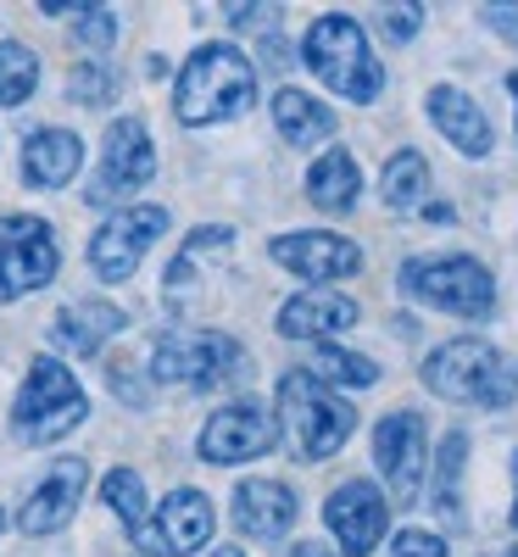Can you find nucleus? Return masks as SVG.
I'll list each match as a JSON object with an SVG mask.
<instances>
[{
	"label": "nucleus",
	"mask_w": 518,
	"mask_h": 557,
	"mask_svg": "<svg viewBox=\"0 0 518 557\" xmlns=\"http://www.w3.org/2000/svg\"><path fill=\"white\" fill-rule=\"evenodd\" d=\"M257 101V62L229 39H207L190 51V62L173 78V117L184 128L234 123Z\"/></svg>",
	"instance_id": "f257e3e1"
},
{
	"label": "nucleus",
	"mask_w": 518,
	"mask_h": 557,
	"mask_svg": "<svg viewBox=\"0 0 518 557\" xmlns=\"http://www.w3.org/2000/svg\"><path fill=\"white\" fill-rule=\"evenodd\" d=\"M273 424H279V435L291 441L296 457L323 462V457H335L357 435V407L341 391H329L312 368H291V374L279 380Z\"/></svg>",
	"instance_id": "f03ea898"
},
{
	"label": "nucleus",
	"mask_w": 518,
	"mask_h": 557,
	"mask_svg": "<svg viewBox=\"0 0 518 557\" xmlns=\"http://www.w3.org/2000/svg\"><path fill=\"white\" fill-rule=\"evenodd\" d=\"M423 385L441 401H468V407L496 412V407L518 401V362L480 335H457L423 357Z\"/></svg>",
	"instance_id": "7ed1b4c3"
},
{
	"label": "nucleus",
	"mask_w": 518,
	"mask_h": 557,
	"mask_svg": "<svg viewBox=\"0 0 518 557\" xmlns=\"http://www.w3.org/2000/svg\"><path fill=\"white\" fill-rule=\"evenodd\" d=\"M301 62L312 67V78L323 89H335V96H346L357 107L385 96V62L368 51V34L357 17H341V12L318 17L301 39Z\"/></svg>",
	"instance_id": "20e7f679"
},
{
	"label": "nucleus",
	"mask_w": 518,
	"mask_h": 557,
	"mask_svg": "<svg viewBox=\"0 0 518 557\" xmlns=\"http://www.w3.org/2000/svg\"><path fill=\"white\" fill-rule=\"evenodd\" d=\"M396 285L407 301L418 307H435V312H452V318H491L496 312V278L480 257H462V251H446V257H407Z\"/></svg>",
	"instance_id": "39448f33"
},
{
	"label": "nucleus",
	"mask_w": 518,
	"mask_h": 557,
	"mask_svg": "<svg viewBox=\"0 0 518 557\" xmlns=\"http://www.w3.org/2000/svg\"><path fill=\"white\" fill-rule=\"evenodd\" d=\"M89 418V396L73 380V368L57 357H34L28 380L12 401V435L28 446H57L62 435H73Z\"/></svg>",
	"instance_id": "423d86ee"
},
{
	"label": "nucleus",
	"mask_w": 518,
	"mask_h": 557,
	"mask_svg": "<svg viewBox=\"0 0 518 557\" xmlns=\"http://www.w3.org/2000/svg\"><path fill=\"white\" fill-rule=\"evenodd\" d=\"M151 380L223 391L234 380H246V346L223 330H173L151 346Z\"/></svg>",
	"instance_id": "0eeeda50"
},
{
	"label": "nucleus",
	"mask_w": 518,
	"mask_h": 557,
	"mask_svg": "<svg viewBox=\"0 0 518 557\" xmlns=\"http://www.w3.org/2000/svg\"><path fill=\"white\" fill-rule=\"evenodd\" d=\"M62 273V246L51 223L34 212H7L0 218V307L45 290Z\"/></svg>",
	"instance_id": "6e6552de"
},
{
	"label": "nucleus",
	"mask_w": 518,
	"mask_h": 557,
	"mask_svg": "<svg viewBox=\"0 0 518 557\" xmlns=\"http://www.w3.org/2000/svg\"><path fill=\"white\" fill-rule=\"evenodd\" d=\"M168 228V207H118L96 235H89V273L101 278V285H123V278H134V268L146 262V251L162 240Z\"/></svg>",
	"instance_id": "1a4fd4ad"
},
{
	"label": "nucleus",
	"mask_w": 518,
	"mask_h": 557,
	"mask_svg": "<svg viewBox=\"0 0 518 557\" xmlns=\"http://www.w3.org/2000/svg\"><path fill=\"white\" fill-rule=\"evenodd\" d=\"M157 178V146L146 117H118L101 139V168L89 184V207H118L128 196H139Z\"/></svg>",
	"instance_id": "9d476101"
},
{
	"label": "nucleus",
	"mask_w": 518,
	"mask_h": 557,
	"mask_svg": "<svg viewBox=\"0 0 518 557\" xmlns=\"http://www.w3.org/2000/svg\"><path fill=\"white\" fill-rule=\"evenodd\" d=\"M212 530H218L212 496L196 491V485H178L151 507V519L134 535V546L151 552V557H196V552H207Z\"/></svg>",
	"instance_id": "9b49d317"
},
{
	"label": "nucleus",
	"mask_w": 518,
	"mask_h": 557,
	"mask_svg": "<svg viewBox=\"0 0 518 557\" xmlns=\"http://www.w3.org/2000/svg\"><path fill=\"white\" fill-rule=\"evenodd\" d=\"M279 446V424H273V407H262L257 396H240L218 407L207 424H201V462H218V469H234V462H257Z\"/></svg>",
	"instance_id": "f8f14e48"
},
{
	"label": "nucleus",
	"mask_w": 518,
	"mask_h": 557,
	"mask_svg": "<svg viewBox=\"0 0 518 557\" xmlns=\"http://www.w3.org/2000/svg\"><path fill=\"white\" fill-rule=\"evenodd\" d=\"M373 462L385 474L391 502H418V485L430 474V424H423V412L412 407L385 412L373 424Z\"/></svg>",
	"instance_id": "ddd939ff"
},
{
	"label": "nucleus",
	"mask_w": 518,
	"mask_h": 557,
	"mask_svg": "<svg viewBox=\"0 0 518 557\" xmlns=\"http://www.w3.org/2000/svg\"><path fill=\"white\" fill-rule=\"evenodd\" d=\"M268 257L279 268H291L296 278H307L312 290H329L341 278L362 273V246L346 235H329V228H296V235H273Z\"/></svg>",
	"instance_id": "4468645a"
},
{
	"label": "nucleus",
	"mask_w": 518,
	"mask_h": 557,
	"mask_svg": "<svg viewBox=\"0 0 518 557\" xmlns=\"http://www.w3.org/2000/svg\"><path fill=\"white\" fill-rule=\"evenodd\" d=\"M323 524L335 535L341 557H368L373 546L385 541V524H391V502L373 480H346L329 491L323 502Z\"/></svg>",
	"instance_id": "2eb2a0df"
},
{
	"label": "nucleus",
	"mask_w": 518,
	"mask_h": 557,
	"mask_svg": "<svg viewBox=\"0 0 518 557\" xmlns=\"http://www.w3.org/2000/svg\"><path fill=\"white\" fill-rule=\"evenodd\" d=\"M84 485H89V462L84 457H57L51 469L39 474V485L23 496L17 530L23 535H57L62 524H73L78 502H84Z\"/></svg>",
	"instance_id": "dca6fc26"
},
{
	"label": "nucleus",
	"mask_w": 518,
	"mask_h": 557,
	"mask_svg": "<svg viewBox=\"0 0 518 557\" xmlns=\"http://www.w3.org/2000/svg\"><path fill=\"white\" fill-rule=\"evenodd\" d=\"M362 318V307L341 290H301L291 296L285 307H279L273 318V330L285 335V341H318V346H335L351 323Z\"/></svg>",
	"instance_id": "f3484780"
},
{
	"label": "nucleus",
	"mask_w": 518,
	"mask_h": 557,
	"mask_svg": "<svg viewBox=\"0 0 518 557\" xmlns=\"http://www.w3.org/2000/svg\"><path fill=\"white\" fill-rule=\"evenodd\" d=\"M234 530H240L246 541H279L296 519H301V502L291 485L279 480H240L234 485Z\"/></svg>",
	"instance_id": "a211bd4d"
},
{
	"label": "nucleus",
	"mask_w": 518,
	"mask_h": 557,
	"mask_svg": "<svg viewBox=\"0 0 518 557\" xmlns=\"http://www.w3.org/2000/svg\"><path fill=\"white\" fill-rule=\"evenodd\" d=\"M84 168V139L73 128H34L23 139V178L34 190H62Z\"/></svg>",
	"instance_id": "6ab92c4d"
},
{
	"label": "nucleus",
	"mask_w": 518,
	"mask_h": 557,
	"mask_svg": "<svg viewBox=\"0 0 518 557\" xmlns=\"http://www.w3.org/2000/svg\"><path fill=\"white\" fill-rule=\"evenodd\" d=\"M423 107H430V123L441 128V139H452L462 157H485L491 151V117L474 107V96H462L457 84H435Z\"/></svg>",
	"instance_id": "aec40b11"
},
{
	"label": "nucleus",
	"mask_w": 518,
	"mask_h": 557,
	"mask_svg": "<svg viewBox=\"0 0 518 557\" xmlns=\"http://www.w3.org/2000/svg\"><path fill=\"white\" fill-rule=\"evenodd\" d=\"M123 323H128V312L112 307V301H73V307L57 312L51 341L62 351H73V357H101V346L112 335H123Z\"/></svg>",
	"instance_id": "412c9836"
},
{
	"label": "nucleus",
	"mask_w": 518,
	"mask_h": 557,
	"mask_svg": "<svg viewBox=\"0 0 518 557\" xmlns=\"http://www.w3.org/2000/svg\"><path fill=\"white\" fill-rule=\"evenodd\" d=\"M357 196H362V173H357V157L351 151H341V146H329L312 168H307V201L318 207V212H351L357 207Z\"/></svg>",
	"instance_id": "4be33fe9"
},
{
	"label": "nucleus",
	"mask_w": 518,
	"mask_h": 557,
	"mask_svg": "<svg viewBox=\"0 0 518 557\" xmlns=\"http://www.w3.org/2000/svg\"><path fill=\"white\" fill-rule=\"evenodd\" d=\"M273 128L279 139H291V146H323V139H335V112H329L323 101H312L307 89L285 84L273 89Z\"/></svg>",
	"instance_id": "5701e85b"
},
{
	"label": "nucleus",
	"mask_w": 518,
	"mask_h": 557,
	"mask_svg": "<svg viewBox=\"0 0 518 557\" xmlns=\"http://www.w3.org/2000/svg\"><path fill=\"white\" fill-rule=\"evenodd\" d=\"M380 196L391 212H418L430 207V162H423L418 151H396L380 173Z\"/></svg>",
	"instance_id": "b1692460"
},
{
	"label": "nucleus",
	"mask_w": 518,
	"mask_h": 557,
	"mask_svg": "<svg viewBox=\"0 0 518 557\" xmlns=\"http://www.w3.org/2000/svg\"><path fill=\"white\" fill-rule=\"evenodd\" d=\"M312 374L329 391H368V385H380V362L362 357V351H346V346H318Z\"/></svg>",
	"instance_id": "393cba45"
},
{
	"label": "nucleus",
	"mask_w": 518,
	"mask_h": 557,
	"mask_svg": "<svg viewBox=\"0 0 518 557\" xmlns=\"http://www.w3.org/2000/svg\"><path fill=\"white\" fill-rule=\"evenodd\" d=\"M101 502L118 513V524L128 535H139V530H146V519H151V491H146V480H139L134 469H112L101 480Z\"/></svg>",
	"instance_id": "a878e982"
},
{
	"label": "nucleus",
	"mask_w": 518,
	"mask_h": 557,
	"mask_svg": "<svg viewBox=\"0 0 518 557\" xmlns=\"http://www.w3.org/2000/svg\"><path fill=\"white\" fill-rule=\"evenodd\" d=\"M39 89V57L23 39H0V107H23Z\"/></svg>",
	"instance_id": "bb28decb"
},
{
	"label": "nucleus",
	"mask_w": 518,
	"mask_h": 557,
	"mask_svg": "<svg viewBox=\"0 0 518 557\" xmlns=\"http://www.w3.org/2000/svg\"><path fill=\"white\" fill-rule=\"evenodd\" d=\"M462 451H468V441L452 430L446 441H441V451H435V502H441V513H457V474H462Z\"/></svg>",
	"instance_id": "cd10ccee"
},
{
	"label": "nucleus",
	"mask_w": 518,
	"mask_h": 557,
	"mask_svg": "<svg viewBox=\"0 0 518 557\" xmlns=\"http://www.w3.org/2000/svg\"><path fill=\"white\" fill-rule=\"evenodd\" d=\"M67 96H73L78 107H107V101L118 96V78H112L107 62H78L73 78H67Z\"/></svg>",
	"instance_id": "c85d7f7f"
},
{
	"label": "nucleus",
	"mask_w": 518,
	"mask_h": 557,
	"mask_svg": "<svg viewBox=\"0 0 518 557\" xmlns=\"http://www.w3.org/2000/svg\"><path fill=\"white\" fill-rule=\"evenodd\" d=\"M73 39L84 45V51H112L118 39V17L107 7H96V0H84V7L73 12Z\"/></svg>",
	"instance_id": "c756f323"
},
{
	"label": "nucleus",
	"mask_w": 518,
	"mask_h": 557,
	"mask_svg": "<svg viewBox=\"0 0 518 557\" xmlns=\"http://www.w3.org/2000/svg\"><path fill=\"white\" fill-rule=\"evenodd\" d=\"M391 557H446V541L435 535V530H402L396 541H391Z\"/></svg>",
	"instance_id": "7c9ffc66"
},
{
	"label": "nucleus",
	"mask_w": 518,
	"mask_h": 557,
	"mask_svg": "<svg viewBox=\"0 0 518 557\" xmlns=\"http://www.w3.org/2000/svg\"><path fill=\"white\" fill-rule=\"evenodd\" d=\"M229 23L240 28V34H262V39H273V28H279V7H229Z\"/></svg>",
	"instance_id": "2f4dec72"
},
{
	"label": "nucleus",
	"mask_w": 518,
	"mask_h": 557,
	"mask_svg": "<svg viewBox=\"0 0 518 557\" xmlns=\"http://www.w3.org/2000/svg\"><path fill=\"white\" fill-rule=\"evenodd\" d=\"M418 23H423V7H412V0H402V7H391L385 12V39H412L418 34Z\"/></svg>",
	"instance_id": "473e14b6"
},
{
	"label": "nucleus",
	"mask_w": 518,
	"mask_h": 557,
	"mask_svg": "<svg viewBox=\"0 0 518 557\" xmlns=\"http://www.w3.org/2000/svg\"><path fill=\"white\" fill-rule=\"evenodd\" d=\"M480 23L496 28L507 45H518V7H507V0H491V7H480Z\"/></svg>",
	"instance_id": "72a5a7b5"
},
{
	"label": "nucleus",
	"mask_w": 518,
	"mask_h": 557,
	"mask_svg": "<svg viewBox=\"0 0 518 557\" xmlns=\"http://www.w3.org/2000/svg\"><path fill=\"white\" fill-rule=\"evenodd\" d=\"M291 557H335V552H329L323 541H296V552Z\"/></svg>",
	"instance_id": "f704fd0d"
},
{
	"label": "nucleus",
	"mask_w": 518,
	"mask_h": 557,
	"mask_svg": "<svg viewBox=\"0 0 518 557\" xmlns=\"http://www.w3.org/2000/svg\"><path fill=\"white\" fill-rule=\"evenodd\" d=\"M507 524L518 530V457H513V507H507Z\"/></svg>",
	"instance_id": "c9c22d12"
},
{
	"label": "nucleus",
	"mask_w": 518,
	"mask_h": 557,
	"mask_svg": "<svg viewBox=\"0 0 518 557\" xmlns=\"http://www.w3.org/2000/svg\"><path fill=\"white\" fill-rule=\"evenodd\" d=\"M212 557H246V552H240V546H218Z\"/></svg>",
	"instance_id": "e433bc0d"
},
{
	"label": "nucleus",
	"mask_w": 518,
	"mask_h": 557,
	"mask_svg": "<svg viewBox=\"0 0 518 557\" xmlns=\"http://www.w3.org/2000/svg\"><path fill=\"white\" fill-rule=\"evenodd\" d=\"M507 89H513V112H518V73H507Z\"/></svg>",
	"instance_id": "4c0bfd02"
},
{
	"label": "nucleus",
	"mask_w": 518,
	"mask_h": 557,
	"mask_svg": "<svg viewBox=\"0 0 518 557\" xmlns=\"http://www.w3.org/2000/svg\"><path fill=\"white\" fill-rule=\"evenodd\" d=\"M0 530H7V513H0Z\"/></svg>",
	"instance_id": "58836bf2"
},
{
	"label": "nucleus",
	"mask_w": 518,
	"mask_h": 557,
	"mask_svg": "<svg viewBox=\"0 0 518 557\" xmlns=\"http://www.w3.org/2000/svg\"><path fill=\"white\" fill-rule=\"evenodd\" d=\"M507 557H518V546H513V552H507Z\"/></svg>",
	"instance_id": "ea45409f"
}]
</instances>
